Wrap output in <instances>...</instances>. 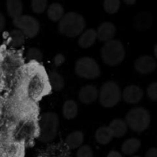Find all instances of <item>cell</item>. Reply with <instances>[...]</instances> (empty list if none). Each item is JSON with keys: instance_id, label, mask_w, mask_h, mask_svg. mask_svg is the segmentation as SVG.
<instances>
[{"instance_id": "obj_1", "label": "cell", "mask_w": 157, "mask_h": 157, "mask_svg": "<svg viewBox=\"0 0 157 157\" xmlns=\"http://www.w3.org/2000/svg\"><path fill=\"white\" fill-rule=\"evenodd\" d=\"M58 22V32L67 38H75L80 35L86 26V21L83 15L75 12L64 14Z\"/></svg>"}, {"instance_id": "obj_2", "label": "cell", "mask_w": 157, "mask_h": 157, "mask_svg": "<svg viewBox=\"0 0 157 157\" xmlns=\"http://www.w3.org/2000/svg\"><path fill=\"white\" fill-rule=\"evenodd\" d=\"M58 124L59 121L56 113L53 112L42 113L38 122V140L42 143H49L54 140L58 133Z\"/></svg>"}, {"instance_id": "obj_3", "label": "cell", "mask_w": 157, "mask_h": 157, "mask_svg": "<svg viewBox=\"0 0 157 157\" xmlns=\"http://www.w3.org/2000/svg\"><path fill=\"white\" fill-rule=\"evenodd\" d=\"M45 90L46 81L42 73L36 71L29 73L23 86L26 98L31 101H36L44 94Z\"/></svg>"}, {"instance_id": "obj_4", "label": "cell", "mask_w": 157, "mask_h": 157, "mask_svg": "<svg viewBox=\"0 0 157 157\" xmlns=\"http://www.w3.org/2000/svg\"><path fill=\"white\" fill-rule=\"evenodd\" d=\"M101 58L109 66H117L121 64L125 58V48L119 40L113 39L107 41L101 51Z\"/></svg>"}, {"instance_id": "obj_5", "label": "cell", "mask_w": 157, "mask_h": 157, "mask_svg": "<svg viewBox=\"0 0 157 157\" xmlns=\"http://www.w3.org/2000/svg\"><path fill=\"white\" fill-rule=\"evenodd\" d=\"M127 127L133 131L141 133L147 130L150 124V115L144 107H134L126 115Z\"/></svg>"}, {"instance_id": "obj_6", "label": "cell", "mask_w": 157, "mask_h": 157, "mask_svg": "<svg viewBox=\"0 0 157 157\" xmlns=\"http://www.w3.org/2000/svg\"><path fill=\"white\" fill-rule=\"evenodd\" d=\"M36 125L31 118H23L20 120L12 130V142L18 145L29 143L35 136Z\"/></svg>"}, {"instance_id": "obj_7", "label": "cell", "mask_w": 157, "mask_h": 157, "mask_svg": "<svg viewBox=\"0 0 157 157\" xmlns=\"http://www.w3.org/2000/svg\"><path fill=\"white\" fill-rule=\"evenodd\" d=\"M122 98V92L119 85L114 81H107L99 90L100 103L107 108L113 107L118 104Z\"/></svg>"}, {"instance_id": "obj_8", "label": "cell", "mask_w": 157, "mask_h": 157, "mask_svg": "<svg viewBox=\"0 0 157 157\" xmlns=\"http://www.w3.org/2000/svg\"><path fill=\"white\" fill-rule=\"evenodd\" d=\"M75 72L79 77L86 79H95L101 75L99 64L94 58H81L75 63Z\"/></svg>"}, {"instance_id": "obj_9", "label": "cell", "mask_w": 157, "mask_h": 157, "mask_svg": "<svg viewBox=\"0 0 157 157\" xmlns=\"http://www.w3.org/2000/svg\"><path fill=\"white\" fill-rule=\"evenodd\" d=\"M13 24L17 29L24 33L26 38H34L38 35L40 30L39 22L32 15H21L13 20Z\"/></svg>"}, {"instance_id": "obj_10", "label": "cell", "mask_w": 157, "mask_h": 157, "mask_svg": "<svg viewBox=\"0 0 157 157\" xmlns=\"http://www.w3.org/2000/svg\"><path fill=\"white\" fill-rule=\"evenodd\" d=\"M156 61L150 55H141L136 58L134 62V67L139 73L148 75L153 72L156 67Z\"/></svg>"}, {"instance_id": "obj_11", "label": "cell", "mask_w": 157, "mask_h": 157, "mask_svg": "<svg viewBox=\"0 0 157 157\" xmlns=\"http://www.w3.org/2000/svg\"><path fill=\"white\" fill-rule=\"evenodd\" d=\"M144 97V90L137 85H129L122 91V98L127 104L139 103Z\"/></svg>"}, {"instance_id": "obj_12", "label": "cell", "mask_w": 157, "mask_h": 157, "mask_svg": "<svg viewBox=\"0 0 157 157\" xmlns=\"http://www.w3.org/2000/svg\"><path fill=\"white\" fill-rule=\"evenodd\" d=\"M97 32V38L100 41L107 42L113 39L117 29L114 25L110 21H105L101 24Z\"/></svg>"}, {"instance_id": "obj_13", "label": "cell", "mask_w": 157, "mask_h": 157, "mask_svg": "<svg viewBox=\"0 0 157 157\" xmlns=\"http://www.w3.org/2000/svg\"><path fill=\"white\" fill-rule=\"evenodd\" d=\"M153 18L151 13L148 12H139L133 18V26L140 32L146 31L153 25Z\"/></svg>"}, {"instance_id": "obj_14", "label": "cell", "mask_w": 157, "mask_h": 157, "mask_svg": "<svg viewBox=\"0 0 157 157\" xmlns=\"http://www.w3.org/2000/svg\"><path fill=\"white\" fill-rule=\"evenodd\" d=\"M99 96V90L94 85L84 86L79 90L78 98L80 101L84 104H90L94 102Z\"/></svg>"}, {"instance_id": "obj_15", "label": "cell", "mask_w": 157, "mask_h": 157, "mask_svg": "<svg viewBox=\"0 0 157 157\" xmlns=\"http://www.w3.org/2000/svg\"><path fill=\"white\" fill-rule=\"evenodd\" d=\"M0 157H23L21 146L12 141L2 147Z\"/></svg>"}, {"instance_id": "obj_16", "label": "cell", "mask_w": 157, "mask_h": 157, "mask_svg": "<svg viewBox=\"0 0 157 157\" xmlns=\"http://www.w3.org/2000/svg\"><path fill=\"white\" fill-rule=\"evenodd\" d=\"M110 132H111L113 137H122L127 133L128 127L124 120L115 119L110 122L108 126Z\"/></svg>"}, {"instance_id": "obj_17", "label": "cell", "mask_w": 157, "mask_h": 157, "mask_svg": "<svg viewBox=\"0 0 157 157\" xmlns=\"http://www.w3.org/2000/svg\"><path fill=\"white\" fill-rule=\"evenodd\" d=\"M97 40V32L94 29H89L80 35L78 44L83 48H87L93 45Z\"/></svg>"}, {"instance_id": "obj_18", "label": "cell", "mask_w": 157, "mask_h": 157, "mask_svg": "<svg viewBox=\"0 0 157 157\" xmlns=\"http://www.w3.org/2000/svg\"><path fill=\"white\" fill-rule=\"evenodd\" d=\"M141 141L137 138H130L123 144L121 151L126 156H132L140 148Z\"/></svg>"}, {"instance_id": "obj_19", "label": "cell", "mask_w": 157, "mask_h": 157, "mask_svg": "<svg viewBox=\"0 0 157 157\" xmlns=\"http://www.w3.org/2000/svg\"><path fill=\"white\" fill-rule=\"evenodd\" d=\"M6 9L9 16L14 20L22 15L23 4L20 0H8Z\"/></svg>"}, {"instance_id": "obj_20", "label": "cell", "mask_w": 157, "mask_h": 157, "mask_svg": "<svg viewBox=\"0 0 157 157\" xmlns=\"http://www.w3.org/2000/svg\"><path fill=\"white\" fill-rule=\"evenodd\" d=\"M66 144L71 150L78 149L82 146L84 142V134L81 131H74L67 135L65 140Z\"/></svg>"}, {"instance_id": "obj_21", "label": "cell", "mask_w": 157, "mask_h": 157, "mask_svg": "<svg viewBox=\"0 0 157 157\" xmlns=\"http://www.w3.org/2000/svg\"><path fill=\"white\" fill-rule=\"evenodd\" d=\"M48 17L52 21H59L64 15V10L60 3H52L48 8Z\"/></svg>"}, {"instance_id": "obj_22", "label": "cell", "mask_w": 157, "mask_h": 157, "mask_svg": "<svg viewBox=\"0 0 157 157\" xmlns=\"http://www.w3.org/2000/svg\"><path fill=\"white\" fill-rule=\"evenodd\" d=\"M113 139V135L110 129L107 126L99 127L95 133V140L101 145H106L109 144Z\"/></svg>"}, {"instance_id": "obj_23", "label": "cell", "mask_w": 157, "mask_h": 157, "mask_svg": "<svg viewBox=\"0 0 157 157\" xmlns=\"http://www.w3.org/2000/svg\"><path fill=\"white\" fill-rule=\"evenodd\" d=\"M63 115L67 120H72L77 116L78 112V104L73 100L65 101L63 105Z\"/></svg>"}, {"instance_id": "obj_24", "label": "cell", "mask_w": 157, "mask_h": 157, "mask_svg": "<svg viewBox=\"0 0 157 157\" xmlns=\"http://www.w3.org/2000/svg\"><path fill=\"white\" fill-rule=\"evenodd\" d=\"M9 44L13 48H18L22 45L25 40V35L21 31L14 29L9 32Z\"/></svg>"}, {"instance_id": "obj_25", "label": "cell", "mask_w": 157, "mask_h": 157, "mask_svg": "<svg viewBox=\"0 0 157 157\" xmlns=\"http://www.w3.org/2000/svg\"><path fill=\"white\" fill-rule=\"evenodd\" d=\"M49 83H50L51 87H52L55 91H59L64 87V81L63 77L58 72L53 71L48 76Z\"/></svg>"}, {"instance_id": "obj_26", "label": "cell", "mask_w": 157, "mask_h": 157, "mask_svg": "<svg viewBox=\"0 0 157 157\" xmlns=\"http://www.w3.org/2000/svg\"><path fill=\"white\" fill-rule=\"evenodd\" d=\"M103 6L106 12L112 15L118 12L121 6V2L119 0H105Z\"/></svg>"}, {"instance_id": "obj_27", "label": "cell", "mask_w": 157, "mask_h": 157, "mask_svg": "<svg viewBox=\"0 0 157 157\" xmlns=\"http://www.w3.org/2000/svg\"><path fill=\"white\" fill-rule=\"evenodd\" d=\"M25 57L28 61H35L37 62H40L43 59V54L37 48H31L26 51Z\"/></svg>"}, {"instance_id": "obj_28", "label": "cell", "mask_w": 157, "mask_h": 157, "mask_svg": "<svg viewBox=\"0 0 157 157\" xmlns=\"http://www.w3.org/2000/svg\"><path fill=\"white\" fill-rule=\"evenodd\" d=\"M31 6L35 13L41 14L47 9L48 2L46 0H33L31 2Z\"/></svg>"}, {"instance_id": "obj_29", "label": "cell", "mask_w": 157, "mask_h": 157, "mask_svg": "<svg viewBox=\"0 0 157 157\" xmlns=\"http://www.w3.org/2000/svg\"><path fill=\"white\" fill-rule=\"evenodd\" d=\"M77 157H94L93 150L87 145L81 146L77 151Z\"/></svg>"}, {"instance_id": "obj_30", "label": "cell", "mask_w": 157, "mask_h": 157, "mask_svg": "<svg viewBox=\"0 0 157 157\" xmlns=\"http://www.w3.org/2000/svg\"><path fill=\"white\" fill-rule=\"evenodd\" d=\"M147 96L150 100L157 101V82H153L149 85L147 90Z\"/></svg>"}, {"instance_id": "obj_31", "label": "cell", "mask_w": 157, "mask_h": 157, "mask_svg": "<svg viewBox=\"0 0 157 157\" xmlns=\"http://www.w3.org/2000/svg\"><path fill=\"white\" fill-rule=\"evenodd\" d=\"M145 157H157V148H151L146 153Z\"/></svg>"}, {"instance_id": "obj_32", "label": "cell", "mask_w": 157, "mask_h": 157, "mask_svg": "<svg viewBox=\"0 0 157 157\" xmlns=\"http://www.w3.org/2000/svg\"><path fill=\"white\" fill-rule=\"evenodd\" d=\"M5 26H6V18L4 15L0 12V32L4 29Z\"/></svg>"}, {"instance_id": "obj_33", "label": "cell", "mask_w": 157, "mask_h": 157, "mask_svg": "<svg viewBox=\"0 0 157 157\" xmlns=\"http://www.w3.org/2000/svg\"><path fill=\"white\" fill-rule=\"evenodd\" d=\"M107 157H123L122 154L120 152L115 151V150H112L110 153L107 154Z\"/></svg>"}, {"instance_id": "obj_34", "label": "cell", "mask_w": 157, "mask_h": 157, "mask_svg": "<svg viewBox=\"0 0 157 157\" xmlns=\"http://www.w3.org/2000/svg\"><path fill=\"white\" fill-rule=\"evenodd\" d=\"M58 57H59V59L58 60H57V59H55V64H56V65H59V64H61V63L63 62V61H64V57L62 56V55H58Z\"/></svg>"}, {"instance_id": "obj_35", "label": "cell", "mask_w": 157, "mask_h": 157, "mask_svg": "<svg viewBox=\"0 0 157 157\" xmlns=\"http://www.w3.org/2000/svg\"><path fill=\"white\" fill-rule=\"evenodd\" d=\"M124 2H125L126 4L131 6V5L135 4V3H136V1H135V0H125V1H124Z\"/></svg>"}, {"instance_id": "obj_36", "label": "cell", "mask_w": 157, "mask_h": 157, "mask_svg": "<svg viewBox=\"0 0 157 157\" xmlns=\"http://www.w3.org/2000/svg\"><path fill=\"white\" fill-rule=\"evenodd\" d=\"M154 54H155V56L157 58V44L154 46Z\"/></svg>"}, {"instance_id": "obj_37", "label": "cell", "mask_w": 157, "mask_h": 157, "mask_svg": "<svg viewBox=\"0 0 157 157\" xmlns=\"http://www.w3.org/2000/svg\"><path fill=\"white\" fill-rule=\"evenodd\" d=\"M58 157H71L70 155L68 154H61L60 156H58Z\"/></svg>"}, {"instance_id": "obj_38", "label": "cell", "mask_w": 157, "mask_h": 157, "mask_svg": "<svg viewBox=\"0 0 157 157\" xmlns=\"http://www.w3.org/2000/svg\"><path fill=\"white\" fill-rule=\"evenodd\" d=\"M40 157H52V156H41Z\"/></svg>"}, {"instance_id": "obj_39", "label": "cell", "mask_w": 157, "mask_h": 157, "mask_svg": "<svg viewBox=\"0 0 157 157\" xmlns=\"http://www.w3.org/2000/svg\"><path fill=\"white\" fill-rule=\"evenodd\" d=\"M131 157H140V156H131Z\"/></svg>"}]
</instances>
